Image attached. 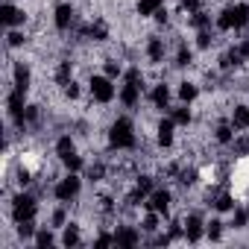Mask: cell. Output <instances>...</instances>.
Masks as SVG:
<instances>
[{"instance_id":"cell-1","label":"cell","mask_w":249,"mask_h":249,"mask_svg":"<svg viewBox=\"0 0 249 249\" xmlns=\"http://www.w3.org/2000/svg\"><path fill=\"white\" fill-rule=\"evenodd\" d=\"M111 147H117V150H129V147H135V126H132V120L129 117H117L114 123H111Z\"/></svg>"},{"instance_id":"cell-2","label":"cell","mask_w":249,"mask_h":249,"mask_svg":"<svg viewBox=\"0 0 249 249\" xmlns=\"http://www.w3.org/2000/svg\"><path fill=\"white\" fill-rule=\"evenodd\" d=\"M249 24V6L246 3H237V6H229L220 18H217V27L220 30H240Z\"/></svg>"},{"instance_id":"cell-3","label":"cell","mask_w":249,"mask_h":249,"mask_svg":"<svg viewBox=\"0 0 249 249\" xmlns=\"http://www.w3.org/2000/svg\"><path fill=\"white\" fill-rule=\"evenodd\" d=\"M141 100V71H126V85L120 88V103L126 108H135Z\"/></svg>"},{"instance_id":"cell-4","label":"cell","mask_w":249,"mask_h":249,"mask_svg":"<svg viewBox=\"0 0 249 249\" xmlns=\"http://www.w3.org/2000/svg\"><path fill=\"white\" fill-rule=\"evenodd\" d=\"M91 97L97 100V103H111L114 100V94H117V88L111 85V76H91Z\"/></svg>"},{"instance_id":"cell-5","label":"cell","mask_w":249,"mask_h":249,"mask_svg":"<svg viewBox=\"0 0 249 249\" xmlns=\"http://www.w3.org/2000/svg\"><path fill=\"white\" fill-rule=\"evenodd\" d=\"M79 188H82V182H79V176H73V173H68L59 185H56V199L59 202H71V199H76V194H79Z\"/></svg>"},{"instance_id":"cell-6","label":"cell","mask_w":249,"mask_h":249,"mask_svg":"<svg viewBox=\"0 0 249 249\" xmlns=\"http://www.w3.org/2000/svg\"><path fill=\"white\" fill-rule=\"evenodd\" d=\"M12 217H15V223L33 220V217H36V199H33V196H27V194L15 196V202H12Z\"/></svg>"},{"instance_id":"cell-7","label":"cell","mask_w":249,"mask_h":249,"mask_svg":"<svg viewBox=\"0 0 249 249\" xmlns=\"http://www.w3.org/2000/svg\"><path fill=\"white\" fill-rule=\"evenodd\" d=\"M6 106H9V114H12L15 120H21V117H24V111H27V91L15 88V91L6 97Z\"/></svg>"},{"instance_id":"cell-8","label":"cell","mask_w":249,"mask_h":249,"mask_svg":"<svg viewBox=\"0 0 249 249\" xmlns=\"http://www.w3.org/2000/svg\"><path fill=\"white\" fill-rule=\"evenodd\" d=\"M53 24H56V30H71V24H73V6L71 3H59Z\"/></svg>"},{"instance_id":"cell-9","label":"cell","mask_w":249,"mask_h":249,"mask_svg":"<svg viewBox=\"0 0 249 249\" xmlns=\"http://www.w3.org/2000/svg\"><path fill=\"white\" fill-rule=\"evenodd\" d=\"M167 208H170V191H153L150 194V211L167 214Z\"/></svg>"},{"instance_id":"cell-10","label":"cell","mask_w":249,"mask_h":249,"mask_svg":"<svg viewBox=\"0 0 249 249\" xmlns=\"http://www.w3.org/2000/svg\"><path fill=\"white\" fill-rule=\"evenodd\" d=\"M138 240H141V234H138L135 229H129V226H123V229L114 231V243H117V246H135Z\"/></svg>"},{"instance_id":"cell-11","label":"cell","mask_w":249,"mask_h":249,"mask_svg":"<svg viewBox=\"0 0 249 249\" xmlns=\"http://www.w3.org/2000/svg\"><path fill=\"white\" fill-rule=\"evenodd\" d=\"M173 129H176V120H173V117H167V120L159 123V135H156V138H159L161 147H170V144H173Z\"/></svg>"},{"instance_id":"cell-12","label":"cell","mask_w":249,"mask_h":249,"mask_svg":"<svg viewBox=\"0 0 249 249\" xmlns=\"http://www.w3.org/2000/svg\"><path fill=\"white\" fill-rule=\"evenodd\" d=\"M147 56H150L153 65H161V62H164V41H161L159 36H153V38L147 41Z\"/></svg>"},{"instance_id":"cell-13","label":"cell","mask_w":249,"mask_h":249,"mask_svg":"<svg viewBox=\"0 0 249 249\" xmlns=\"http://www.w3.org/2000/svg\"><path fill=\"white\" fill-rule=\"evenodd\" d=\"M0 12H3V24L6 27H18V24H24V9H15L12 3H3V9H0Z\"/></svg>"},{"instance_id":"cell-14","label":"cell","mask_w":249,"mask_h":249,"mask_svg":"<svg viewBox=\"0 0 249 249\" xmlns=\"http://www.w3.org/2000/svg\"><path fill=\"white\" fill-rule=\"evenodd\" d=\"M150 194H153V179H150V176H141L138 185H135V191H132V196H129V202L135 205V202H141V199L150 196Z\"/></svg>"},{"instance_id":"cell-15","label":"cell","mask_w":249,"mask_h":249,"mask_svg":"<svg viewBox=\"0 0 249 249\" xmlns=\"http://www.w3.org/2000/svg\"><path fill=\"white\" fill-rule=\"evenodd\" d=\"M185 234H188V240H199L202 237V217L199 214H191L185 220Z\"/></svg>"},{"instance_id":"cell-16","label":"cell","mask_w":249,"mask_h":249,"mask_svg":"<svg viewBox=\"0 0 249 249\" xmlns=\"http://www.w3.org/2000/svg\"><path fill=\"white\" fill-rule=\"evenodd\" d=\"M15 88H21V91H30V68L24 65V62H15Z\"/></svg>"},{"instance_id":"cell-17","label":"cell","mask_w":249,"mask_h":249,"mask_svg":"<svg viewBox=\"0 0 249 249\" xmlns=\"http://www.w3.org/2000/svg\"><path fill=\"white\" fill-rule=\"evenodd\" d=\"M150 100H153V106L156 108H167V103H170V88L161 82V85H156L153 88V94H150Z\"/></svg>"},{"instance_id":"cell-18","label":"cell","mask_w":249,"mask_h":249,"mask_svg":"<svg viewBox=\"0 0 249 249\" xmlns=\"http://www.w3.org/2000/svg\"><path fill=\"white\" fill-rule=\"evenodd\" d=\"M231 126L234 129H249V106H237L231 111Z\"/></svg>"},{"instance_id":"cell-19","label":"cell","mask_w":249,"mask_h":249,"mask_svg":"<svg viewBox=\"0 0 249 249\" xmlns=\"http://www.w3.org/2000/svg\"><path fill=\"white\" fill-rule=\"evenodd\" d=\"M56 153H59V159H68L71 153H76V150H73V138H71V135H62V138L56 141Z\"/></svg>"},{"instance_id":"cell-20","label":"cell","mask_w":249,"mask_h":249,"mask_svg":"<svg viewBox=\"0 0 249 249\" xmlns=\"http://www.w3.org/2000/svg\"><path fill=\"white\" fill-rule=\"evenodd\" d=\"M161 3H164V0H138V12L141 15H156L161 9Z\"/></svg>"},{"instance_id":"cell-21","label":"cell","mask_w":249,"mask_h":249,"mask_svg":"<svg viewBox=\"0 0 249 249\" xmlns=\"http://www.w3.org/2000/svg\"><path fill=\"white\" fill-rule=\"evenodd\" d=\"M179 100H182V103L196 100V85H194V82H182V85H179Z\"/></svg>"},{"instance_id":"cell-22","label":"cell","mask_w":249,"mask_h":249,"mask_svg":"<svg viewBox=\"0 0 249 249\" xmlns=\"http://www.w3.org/2000/svg\"><path fill=\"white\" fill-rule=\"evenodd\" d=\"M62 243L65 246H76L79 243V229L71 223V226H65V234H62Z\"/></svg>"},{"instance_id":"cell-23","label":"cell","mask_w":249,"mask_h":249,"mask_svg":"<svg viewBox=\"0 0 249 249\" xmlns=\"http://www.w3.org/2000/svg\"><path fill=\"white\" fill-rule=\"evenodd\" d=\"M170 117L176 120V126H188V123H191V108H188V106H179Z\"/></svg>"},{"instance_id":"cell-24","label":"cell","mask_w":249,"mask_h":249,"mask_svg":"<svg viewBox=\"0 0 249 249\" xmlns=\"http://www.w3.org/2000/svg\"><path fill=\"white\" fill-rule=\"evenodd\" d=\"M88 36H91L94 41H106V38H108V30H106V24H103V21H97V24H91Z\"/></svg>"},{"instance_id":"cell-25","label":"cell","mask_w":249,"mask_h":249,"mask_svg":"<svg viewBox=\"0 0 249 249\" xmlns=\"http://www.w3.org/2000/svg\"><path fill=\"white\" fill-rule=\"evenodd\" d=\"M56 82H59V85H68V82H71V62H62V65L56 68Z\"/></svg>"},{"instance_id":"cell-26","label":"cell","mask_w":249,"mask_h":249,"mask_svg":"<svg viewBox=\"0 0 249 249\" xmlns=\"http://www.w3.org/2000/svg\"><path fill=\"white\" fill-rule=\"evenodd\" d=\"M231 123H220V126H217V141L220 144H231Z\"/></svg>"},{"instance_id":"cell-27","label":"cell","mask_w":249,"mask_h":249,"mask_svg":"<svg viewBox=\"0 0 249 249\" xmlns=\"http://www.w3.org/2000/svg\"><path fill=\"white\" fill-rule=\"evenodd\" d=\"M36 246H53V231L50 229H41V231H36Z\"/></svg>"},{"instance_id":"cell-28","label":"cell","mask_w":249,"mask_h":249,"mask_svg":"<svg viewBox=\"0 0 249 249\" xmlns=\"http://www.w3.org/2000/svg\"><path fill=\"white\" fill-rule=\"evenodd\" d=\"M141 229H144V231H156V229H159V211H150V214L144 217Z\"/></svg>"},{"instance_id":"cell-29","label":"cell","mask_w":249,"mask_h":249,"mask_svg":"<svg viewBox=\"0 0 249 249\" xmlns=\"http://www.w3.org/2000/svg\"><path fill=\"white\" fill-rule=\"evenodd\" d=\"M191 59H194V53L182 44V47H179V53H176V65H179V68H185V65H191Z\"/></svg>"},{"instance_id":"cell-30","label":"cell","mask_w":249,"mask_h":249,"mask_svg":"<svg viewBox=\"0 0 249 249\" xmlns=\"http://www.w3.org/2000/svg\"><path fill=\"white\" fill-rule=\"evenodd\" d=\"M214 208H217V211H231V208H234V199H231L229 194H223V196H217Z\"/></svg>"},{"instance_id":"cell-31","label":"cell","mask_w":249,"mask_h":249,"mask_svg":"<svg viewBox=\"0 0 249 249\" xmlns=\"http://www.w3.org/2000/svg\"><path fill=\"white\" fill-rule=\"evenodd\" d=\"M36 234V226H33V220H24V223H18V237H33Z\"/></svg>"},{"instance_id":"cell-32","label":"cell","mask_w":249,"mask_h":249,"mask_svg":"<svg viewBox=\"0 0 249 249\" xmlns=\"http://www.w3.org/2000/svg\"><path fill=\"white\" fill-rule=\"evenodd\" d=\"M205 231H208V237H211V240H220V234H223V223H220V220H211Z\"/></svg>"},{"instance_id":"cell-33","label":"cell","mask_w":249,"mask_h":249,"mask_svg":"<svg viewBox=\"0 0 249 249\" xmlns=\"http://www.w3.org/2000/svg\"><path fill=\"white\" fill-rule=\"evenodd\" d=\"M191 24H194V27H205V24H208V12H202V9L191 12Z\"/></svg>"},{"instance_id":"cell-34","label":"cell","mask_w":249,"mask_h":249,"mask_svg":"<svg viewBox=\"0 0 249 249\" xmlns=\"http://www.w3.org/2000/svg\"><path fill=\"white\" fill-rule=\"evenodd\" d=\"M62 164H65L68 170H79V167H82V159H79L76 153H71L68 159H62Z\"/></svg>"},{"instance_id":"cell-35","label":"cell","mask_w":249,"mask_h":249,"mask_svg":"<svg viewBox=\"0 0 249 249\" xmlns=\"http://www.w3.org/2000/svg\"><path fill=\"white\" fill-rule=\"evenodd\" d=\"M6 41H9V47H21L27 38H24V33H18V30H12L9 36H6Z\"/></svg>"},{"instance_id":"cell-36","label":"cell","mask_w":249,"mask_h":249,"mask_svg":"<svg viewBox=\"0 0 249 249\" xmlns=\"http://www.w3.org/2000/svg\"><path fill=\"white\" fill-rule=\"evenodd\" d=\"M103 176H106V167H103V164H94V167H88V179H91V182H100Z\"/></svg>"},{"instance_id":"cell-37","label":"cell","mask_w":249,"mask_h":249,"mask_svg":"<svg viewBox=\"0 0 249 249\" xmlns=\"http://www.w3.org/2000/svg\"><path fill=\"white\" fill-rule=\"evenodd\" d=\"M120 73H123V68H120L117 62H111V59H108V62H106V76H111V79H114V76H120Z\"/></svg>"},{"instance_id":"cell-38","label":"cell","mask_w":249,"mask_h":249,"mask_svg":"<svg viewBox=\"0 0 249 249\" xmlns=\"http://www.w3.org/2000/svg\"><path fill=\"white\" fill-rule=\"evenodd\" d=\"M246 220H249V214H246V211H234L231 226H234V229H243V226H246Z\"/></svg>"},{"instance_id":"cell-39","label":"cell","mask_w":249,"mask_h":249,"mask_svg":"<svg viewBox=\"0 0 249 249\" xmlns=\"http://www.w3.org/2000/svg\"><path fill=\"white\" fill-rule=\"evenodd\" d=\"M211 41H214V38H211V33H208V30H199V36H196V44H199V47H208Z\"/></svg>"},{"instance_id":"cell-40","label":"cell","mask_w":249,"mask_h":249,"mask_svg":"<svg viewBox=\"0 0 249 249\" xmlns=\"http://www.w3.org/2000/svg\"><path fill=\"white\" fill-rule=\"evenodd\" d=\"M65 97L76 100V97H79V85H76V82H68V85H65Z\"/></svg>"},{"instance_id":"cell-41","label":"cell","mask_w":249,"mask_h":249,"mask_svg":"<svg viewBox=\"0 0 249 249\" xmlns=\"http://www.w3.org/2000/svg\"><path fill=\"white\" fill-rule=\"evenodd\" d=\"M234 153H240V156L249 153V138H237V141H234Z\"/></svg>"},{"instance_id":"cell-42","label":"cell","mask_w":249,"mask_h":249,"mask_svg":"<svg viewBox=\"0 0 249 249\" xmlns=\"http://www.w3.org/2000/svg\"><path fill=\"white\" fill-rule=\"evenodd\" d=\"M53 226H56V229H62V226H65V211H62V208H59V211H53Z\"/></svg>"},{"instance_id":"cell-43","label":"cell","mask_w":249,"mask_h":249,"mask_svg":"<svg viewBox=\"0 0 249 249\" xmlns=\"http://www.w3.org/2000/svg\"><path fill=\"white\" fill-rule=\"evenodd\" d=\"M182 9H188V12H196V9H199V0H182Z\"/></svg>"}]
</instances>
